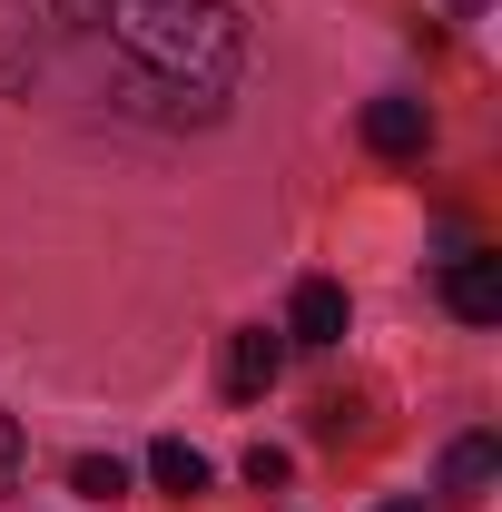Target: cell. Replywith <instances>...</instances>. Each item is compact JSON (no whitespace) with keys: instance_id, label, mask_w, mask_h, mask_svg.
Returning <instances> with one entry per match:
<instances>
[{"instance_id":"8992f818","label":"cell","mask_w":502,"mask_h":512,"mask_svg":"<svg viewBox=\"0 0 502 512\" xmlns=\"http://www.w3.org/2000/svg\"><path fill=\"white\" fill-rule=\"evenodd\" d=\"M493 473H502V444H493V434H463V444L443 453V493H453V503H483Z\"/></svg>"},{"instance_id":"277c9868","label":"cell","mask_w":502,"mask_h":512,"mask_svg":"<svg viewBox=\"0 0 502 512\" xmlns=\"http://www.w3.org/2000/svg\"><path fill=\"white\" fill-rule=\"evenodd\" d=\"M286 335H296V345H345V286H335V276H306L296 306H286Z\"/></svg>"},{"instance_id":"ba28073f","label":"cell","mask_w":502,"mask_h":512,"mask_svg":"<svg viewBox=\"0 0 502 512\" xmlns=\"http://www.w3.org/2000/svg\"><path fill=\"white\" fill-rule=\"evenodd\" d=\"M69 493H89V503H119V493H128V463H119V453H79V463H69Z\"/></svg>"},{"instance_id":"7c38bea8","label":"cell","mask_w":502,"mask_h":512,"mask_svg":"<svg viewBox=\"0 0 502 512\" xmlns=\"http://www.w3.org/2000/svg\"><path fill=\"white\" fill-rule=\"evenodd\" d=\"M375 512H424V503H375Z\"/></svg>"},{"instance_id":"9c48e42d","label":"cell","mask_w":502,"mask_h":512,"mask_svg":"<svg viewBox=\"0 0 502 512\" xmlns=\"http://www.w3.org/2000/svg\"><path fill=\"white\" fill-rule=\"evenodd\" d=\"M247 483H256V493H266V483H286V453H276V444H256V453H247Z\"/></svg>"},{"instance_id":"5b68a950","label":"cell","mask_w":502,"mask_h":512,"mask_svg":"<svg viewBox=\"0 0 502 512\" xmlns=\"http://www.w3.org/2000/svg\"><path fill=\"white\" fill-rule=\"evenodd\" d=\"M424 138H434L424 99H375V109H365V148H375V158H414Z\"/></svg>"},{"instance_id":"30bf717a","label":"cell","mask_w":502,"mask_h":512,"mask_svg":"<svg viewBox=\"0 0 502 512\" xmlns=\"http://www.w3.org/2000/svg\"><path fill=\"white\" fill-rule=\"evenodd\" d=\"M10 463H20V424L0 414V473H10Z\"/></svg>"},{"instance_id":"7a4b0ae2","label":"cell","mask_w":502,"mask_h":512,"mask_svg":"<svg viewBox=\"0 0 502 512\" xmlns=\"http://www.w3.org/2000/svg\"><path fill=\"white\" fill-rule=\"evenodd\" d=\"M276 375H286V335H276V325H237V335H227V394L256 404Z\"/></svg>"},{"instance_id":"8fae6325","label":"cell","mask_w":502,"mask_h":512,"mask_svg":"<svg viewBox=\"0 0 502 512\" xmlns=\"http://www.w3.org/2000/svg\"><path fill=\"white\" fill-rule=\"evenodd\" d=\"M60 10H69V20H99V0H60Z\"/></svg>"},{"instance_id":"52a82bcc","label":"cell","mask_w":502,"mask_h":512,"mask_svg":"<svg viewBox=\"0 0 502 512\" xmlns=\"http://www.w3.org/2000/svg\"><path fill=\"white\" fill-rule=\"evenodd\" d=\"M148 483H158V493H178V503H188V493H207V483H217V473H207V453H197V444H178V434H168V444L148 453Z\"/></svg>"},{"instance_id":"6da1fadb","label":"cell","mask_w":502,"mask_h":512,"mask_svg":"<svg viewBox=\"0 0 502 512\" xmlns=\"http://www.w3.org/2000/svg\"><path fill=\"white\" fill-rule=\"evenodd\" d=\"M99 30L168 109H227L247 69V20L227 0H99Z\"/></svg>"},{"instance_id":"3957f363","label":"cell","mask_w":502,"mask_h":512,"mask_svg":"<svg viewBox=\"0 0 502 512\" xmlns=\"http://www.w3.org/2000/svg\"><path fill=\"white\" fill-rule=\"evenodd\" d=\"M443 306H453L463 325H493V316H502V256H453Z\"/></svg>"}]
</instances>
